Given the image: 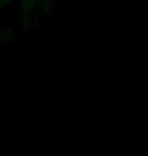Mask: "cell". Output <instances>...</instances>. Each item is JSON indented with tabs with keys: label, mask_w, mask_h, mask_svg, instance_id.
<instances>
[{
	"label": "cell",
	"mask_w": 148,
	"mask_h": 156,
	"mask_svg": "<svg viewBox=\"0 0 148 156\" xmlns=\"http://www.w3.org/2000/svg\"><path fill=\"white\" fill-rule=\"evenodd\" d=\"M20 23L23 30L31 32V30L41 27L43 23V17L37 11L29 12V13H20Z\"/></svg>",
	"instance_id": "1"
},
{
	"label": "cell",
	"mask_w": 148,
	"mask_h": 156,
	"mask_svg": "<svg viewBox=\"0 0 148 156\" xmlns=\"http://www.w3.org/2000/svg\"><path fill=\"white\" fill-rule=\"evenodd\" d=\"M1 29H2V27H1V23H0V30H1Z\"/></svg>",
	"instance_id": "5"
},
{
	"label": "cell",
	"mask_w": 148,
	"mask_h": 156,
	"mask_svg": "<svg viewBox=\"0 0 148 156\" xmlns=\"http://www.w3.org/2000/svg\"><path fill=\"white\" fill-rule=\"evenodd\" d=\"M36 11L43 18L55 14L56 12L55 0H38Z\"/></svg>",
	"instance_id": "2"
},
{
	"label": "cell",
	"mask_w": 148,
	"mask_h": 156,
	"mask_svg": "<svg viewBox=\"0 0 148 156\" xmlns=\"http://www.w3.org/2000/svg\"><path fill=\"white\" fill-rule=\"evenodd\" d=\"M1 9H2V8H1V6H0V10H1Z\"/></svg>",
	"instance_id": "6"
},
{
	"label": "cell",
	"mask_w": 148,
	"mask_h": 156,
	"mask_svg": "<svg viewBox=\"0 0 148 156\" xmlns=\"http://www.w3.org/2000/svg\"><path fill=\"white\" fill-rule=\"evenodd\" d=\"M38 0H20V13L34 12L37 8Z\"/></svg>",
	"instance_id": "3"
},
{
	"label": "cell",
	"mask_w": 148,
	"mask_h": 156,
	"mask_svg": "<svg viewBox=\"0 0 148 156\" xmlns=\"http://www.w3.org/2000/svg\"><path fill=\"white\" fill-rule=\"evenodd\" d=\"M15 40V32L12 30H0V41L6 44H10Z\"/></svg>",
	"instance_id": "4"
}]
</instances>
